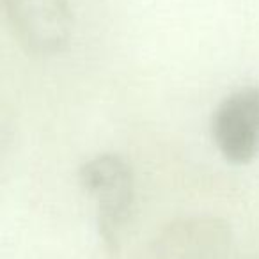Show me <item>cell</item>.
Here are the masks:
<instances>
[{
	"mask_svg": "<svg viewBox=\"0 0 259 259\" xmlns=\"http://www.w3.org/2000/svg\"><path fill=\"white\" fill-rule=\"evenodd\" d=\"M231 229L219 217H188L169 224L151 247V259H220Z\"/></svg>",
	"mask_w": 259,
	"mask_h": 259,
	"instance_id": "4",
	"label": "cell"
},
{
	"mask_svg": "<svg viewBox=\"0 0 259 259\" xmlns=\"http://www.w3.org/2000/svg\"><path fill=\"white\" fill-rule=\"evenodd\" d=\"M78 178L82 188L96 202L98 231L103 243L110 252H117L135 202L132 167L122 156L103 153L82 163Z\"/></svg>",
	"mask_w": 259,
	"mask_h": 259,
	"instance_id": "1",
	"label": "cell"
},
{
	"mask_svg": "<svg viewBox=\"0 0 259 259\" xmlns=\"http://www.w3.org/2000/svg\"><path fill=\"white\" fill-rule=\"evenodd\" d=\"M0 15L29 54L55 57L69 48L75 25L69 0H0Z\"/></svg>",
	"mask_w": 259,
	"mask_h": 259,
	"instance_id": "2",
	"label": "cell"
},
{
	"mask_svg": "<svg viewBox=\"0 0 259 259\" xmlns=\"http://www.w3.org/2000/svg\"><path fill=\"white\" fill-rule=\"evenodd\" d=\"M13 137H15V115L11 108L0 103V163L11 148Z\"/></svg>",
	"mask_w": 259,
	"mask_h": 259,
	"instance_id": "5",
	"label": "cell"
},
{
	"mask_svg": "<svg viewBox=\"0 0 259 259\" xmlns=\"http://www.w3.org/2000/svg\"><path fill=\"white\" fill-rule=\"evenodd\" d=\"M211 139L233 165H247L259 155V85L233 91L217 105Z\"/></svg>",
	"mask_w": 259,
	"mask_h": 259,
	"instance_id": "3",
	"label": "cell"
}]
</instances>
